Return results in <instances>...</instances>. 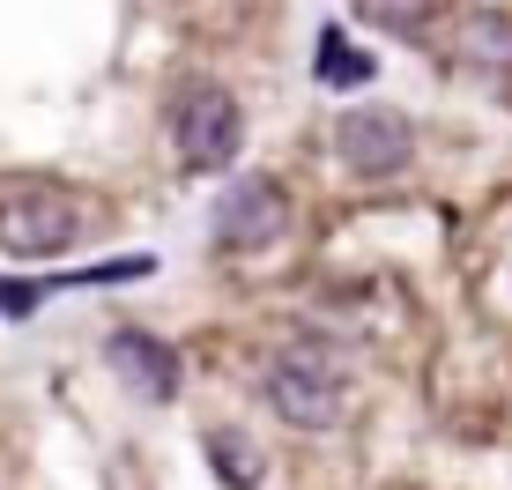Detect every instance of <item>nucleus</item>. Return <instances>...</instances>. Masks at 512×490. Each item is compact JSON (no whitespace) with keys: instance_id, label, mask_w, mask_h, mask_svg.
I'll list each match as a JSON object with an SVG mask.
<instances>
[{"instance_id":"1","label":"nucleus","mask_w":512,"mask_h":490,"mask_svg":"<svg viewBox=\"0 0 512 490\" xmlns=\"http://www.w3.org/2000/svg\"><path fill=\"white\" fill-rule=\"evenodd\" d=\"M245 142V112L223 82L193 75L179 97H171V149H179L186 171H223Z\"/></svg>"},{"instance_id":"2","label":"nucleus","mask_w":512,"mask_h":490,"mask_svg":"<svg viewBox=\"0 0 512 490\" xmlns=\"http://www.w3.org/2000/svg\"><path fill=\"white\" fill-rule=\"evenodd\" d=\"M268 409L290 431H334L342 424V364L320 342H297L268 364Z\"/></svg>"},{"instance_id":"3","label":"nucleus","mask_w":512,"mask_h":490,"mask_svg":"<svg viewBox=\"0 0 512 490\" xmlns=\"http://www.w3.org/2000/svg\"><path fill=\"white\" fill-rule=\"evenodd\" d=\"M82 231V208L75 194H60V186H45V179H23V186H8L0 194V253H15V260H52V253H67Z\"/></svg>"},{"instance_id":"4","label":"nucleus","mask_w":512,"mask_h":490,"mask_svg":"<svg viewBox=\"0 0 512 490\" xmlns=\"http://www.w3.org/2000/svg\"><path fill=\"white\" fill-rule=\"evenodd\" d=\"M334 156H342L357 179H394V171H409V156H416V127H409V112L364 104V112L334 119Z\"/></svg>"},{"instance_id":"5","label":"nucleus","mask_w":512,"mask_h":490,"mask_svg":"<svg viewBox=\"0 0 512 490\" xmlns=\"http://www.w3.org/2000/svg\"><path fill=\"white\" fill-rule=\"evenodd\" d=\"M290 231V201H282L275 179H238L231 194L216 201V238L231 253H268V245Z\"/></svg>"},{"instance_id":"6","label":"nucleus","mask_w":512,"mask_h":490,"mask_svg":"<svg viewBox=\"0 0 512 490\" xmlns=\"http://www.w3.org/2000/svg\"><path fill=\"white\" fill-rule=\"evenodd\" d=\"M104 364H112V372L127 379V394H141V401H171L179 394V349L141 335V327H119V335L104 342Z\"/></svg>"},{"instance_id":"7","label":"nucleus","mask_w":512,"mask_h":490,"mask_svg":"<svg viewBox=\"0 0 512 490\" xmlns=\"http://www.w3.org/2000/svg\"><path fill=\"white\" fill-rule=\"evenodd\" d=\"M461 60L505 75V67H512V23H505V15H468V23H461Z\"/></svg>"},{"instance_id":"8","label":"nucleus","mask_w":512,"mask_h":490,"mask_svg":"<svg viewBox=\"0 0 512 490\" xmlns=\"http://www.w3.org/2000/svg\"><path fill=\"white\" fill-rule=\"evenodd\" d=\"M312 67H320V82H327V90H357V82L372 75V52H357V45L342 38V30H327L320 52H312Z\"/></svg>"},{"instance_id":"9","label":"nucleus","mask_w":512,"mask_h":490,"mask_svg":"<svg viewBox=\"0 0 512 490\" xmlns=\"http://www.w3.org/2000/svg\"><path fill=\"white\" fill-rule=\"evenodd\" d=\"M431 8H438V0H357V15H364V23L394 30V38H416V30L431 23Z\"/></svg>"}]
</instances>
